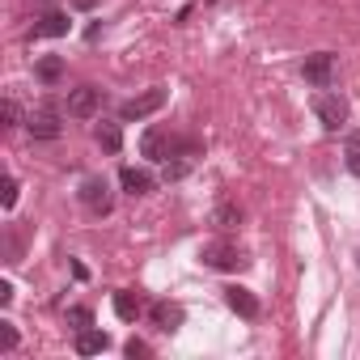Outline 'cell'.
<instances>
[{"label": "cell", "instance_id": "20", "mask_svg": "<svg viewBox=\"0 0 360 360\" xmlns=\"http://www.w3.org/2000/svg\"><path fill=\"white\" fill-rule=\"evenodd\" d=\"M68 322H72V326H94V314H89L85 305H72V309H68Z\"/></svg>", "mask_w": 360, "mask_h": 360}, {"label": "cell", "instance_id": "23", "mask_svg": "<svg viewBox=\"0 0 360 360\" xmlns=\"http://www.w3.org/2000/svg\"><path fill=\"white\" fill-rule=\"evenodd\" d=\"M13 301V284L9 280H0V305H9Z\"/></svg>", "mask_w": 360, "mask_h": 360}, {"label": "cell", "instance_id": "3", "mask_svg": "<svg viewBox=\"0 0 360 360\" xmlns=\"http://www.w3.org/2000/svg\"><path fill=\"white\" fill-rule=\"evenodd\" d=\"M314 115H318V123H322L326 131H339V127L347 123V102H343L339 94H318V98H314Z\"/></svg>", "mask_w": 360, "mask_h": 360}, {"label": "cell", "instance_id": "10", "mask_svg": "<svg viewBox=\"0 0 360 360\" xmlns=\"http://www.w3.org/2000/svg\"><path fill=\"white\" fill-rule=\"evenodd\" d=\"M225 301H229L233 314H242V318H259V297H255L250 288L233 284V288H225Z\"/></svg>", "mask_w": 360, "mask_h": 360}, {"label": "cell", "instance_id": "6", "mask_svg": "<svg viewBox=\"0 0 360 360\" xmlns=\"http://www.w3.org/2000/svg\"><path fill=\"white\" fill-rule=\"evenodd\" d=\"M26 127H30L34 140H56V136H60V110H56V106H39V110L26 119Z\"/></svg>", "mask_w": 360, "mask_h": 360}, {"label": "cell", "instance_id": "18", "mask_svg": "<svg viewBox=\"0 0 360 360\" xmlns=\"http://www.w3.org/2000/svg\"><path fill=\"white\" fill-rule=\"evenodd\" d=\"M13 347H18V326L0 322V352H13Z\"/></svg>", "mask_w": 360, "mask_h": 360}, {"label": "cell", "instance_id": "22", "mask_svg": "<svg viewBox=\"0 0 360 360\" xmlns=\"http://www.w3.org/2000/svg\"><path fill=\"white\" fill-rule=\"evenodd\" d=\"M127 356H131V360H136V356H148V343H144V339H131V343H127Z\"/></svg>", "mask_w": 360, "mask_h": 360}, {"label": "cell", "instance_id": "7", "mask_svg": "<svg viewBox=\"0 0 360 360\" xmlns=\"http://www.w3.org/2000/svg\"><path fill=\"white\" fill-rule=\"evenodd\" d=\"M140 153H144L148 161H165V157L174 153V136H169L165 127H148V131L140 136Z\"/></svg>", "mask_w": 360, "mask_h": 360}, {"label": "cell", "instance_id": "17", "mask_svg": "<svg viewBox=\"0 0 360 360\" xmlns=\"http://www.w3.org/2000/svg\"><path fill=\"white\" fill-rule=\"evenodd\" d=\"M98 144H102L106 153H119V148H123V131H119V123H98Z\"/></svg>", "mask_w": 360, "mask_h": 360}, {"label": "cell", "instance_id": "2", "mask_svg": "<svg viewBox=\"0 0 360 360\" xmlns=\"http://www.w3.org/2000/svg\"><path fill=\"white\" fill-rule=\"evenodd\" d=\"M161 106H165V89H144V94H136V98H127V102L119 106V123L148 119V115L161 110Z\"/></svg>", "mask_w": 360, "mask_h": 360}, {"label": "cell", "instance_id": "21", "mask_svg": "<svg viewBox=\"0 0 360 360\" xmlns=\"http://www.w3.org/2000/svg\"><path fill=\"white\" fill-rule=\"evenodd\" d=\"M0 115H5V127H13V123L22 119V110H18V102H13V98H5V106H0Z\"/></svg>", "mask_w": 360, "mask_h": 360}, {"label": "cell", "instance_id": "11", "mask_svg": "<svg viewBox=\"0 0 360 360\" xmlns=\"http://www.w3.org/2000/svg\"><path fill=\"white\" fill-rule=\"evenodd\" d=\"M110 347V339H106V330H94V326H81V335H77V356H102Z\"/></svg>", "mask_w": 360, "mask_h": 360}, {"label": "cell", "instance_id": "12", "mask_svg": "<svg viewBox=\"0 0 360 360\" xmlns=\"http://www.w3.org/2000/svg\"><path fill=\"white\" fill-rule=\"evenodd\" d=\"M148 314H153V322H157L161 330H178V326H183V318H187L183 305H169V301H157Z\"/></svg>", "mask_w": 360, "mask_h": 360}, {"label": "cell", "instance_id": "1", "mask_svg": "<svg viewBox=\"0 0 360 360\" xmlns=\"http://www.w3.org/2000/svg\"><path fill=\"white\" fill-rule=\"evenodd\" d=\"M200 259H204V267H212V271H242L250 259L238 250V246H229V242H208L204 250H200Z\"/></svg>", "mask_w": 360, "mask_h": 360}, {"label": "cell", "instance_id": "13", "mask_svg": "<svg viewBox=\"0 0 360 360\" xmlns=\"http://www.w3.org/2000/svg\"><path fill=\"white\" fill-rule=\"evenodd\" d=\"M72 30V22L64 18V13H47L39 26H34V39H64Z\"/></svg>", "mask_w": 360, "mask_h": 360}, {"label": "cell", "instance_id": "14", "mask_svg": "<svg viewBox=\"0 0 360 360\" xmlns=\"http://www.w3.org/2000/svg\"><path fill=\"white\" fill-rule=\"evenodd\" d=\"M115 314H119L123 322H136V318L144 314V301H140L136 292H115Z\"/></svg>", "mask_w": 360, "mask_h": 360}, {"label": "cell", "instance_id": "9", "mask_svg": "<svg viewBox=\"0 0 360 360\" xmlns=\"http://www.w3.org/2000/svg\"><path fill=\"white\" fill-rule=\"evenodd\" d=\"M119 183H123L127 195H148L157 178H153L148 169H140V165H123V169H119Z\"/></svg>", "mask_w": 360, "mask_h": 360}, {"label": "cell", "instance_id": "19", "mask_svg": "<svg viewBox=\"0 0 360 360\" xmlns=\"http://www.w3.org/2000/svg\"><path fill=\"white\" fill-rule=\"evenodd\" d=\"M0 204H5V208L18 204V178H5V183H0Z\"/></svg>", "mask_w": 360, "mask_h": 360}, {"label": "cell", "instance_id": "16", "mask_svg": "<svg viewBox=\"0 0 360 360\" xmlns=\"http://www.w3.org/2000/svg\"><path fill=\"white\" fill-rule=\"evenodd\" d=\"M212 225H217V229H238V225H242L238 204H217V208H212Z\"/></svg>", "mask_w": 360, "mask_h": 360}, {"label": "cell", "instance_id": "24", "mask_svg": "<svg viewBox=\"0 0 360 360\" xmlns=\"http://www.w3.org/2000/svg\"><path fill=\"white\" fill-rule=\"evenodd\" d=\"M72 5H77V9H94V0H72Z\"/></svg>", "mask_w": 360, "mask_h": 360}, {"label": "cell", "instance_id": "8", "mask_svg": "<svg viewBox=\"0 0 360 360\" xmlns=\"http://www.w3.org/2000/svg\"><path fill=\"white\" fill-rule=\"evenodd\" d=\"M98 102H102V94H98L94 85H81V89L68 94V106H64V110H68L72 119H89V115L98 110Z\"/></svg>", "mask_w": 360, "mask_h": 360}, {"label": "cell", "instance_id": "15", "mask_svg": "<svg viewBox=\"0 0 360 360\" xmlns=\"http://www.w3.org/2000/svg\"><path fill=\"white\" fill-rule=\"evenodd\" d=\"M34 77H39L43 85H56V81L64 77V60H60V56H43V60L34 64Z\"/></svg>", "mask_w": 360, "mask_h": 360}, {"label": "cell", "instance_id": "4", "mask_svg": "<svg viewBox=\"0 0 360 360\" xmlns=\"http://www.w3.org/2000/svg\"><path fill=\"white\" fill-rule=\"evenodd\" d=\"M81 204H85L94 217H106V212L115 208V200H110V187H106V178H85V183H81Z\"/></svg>", "mask_w": 360, "mask_h": 360}, {"label": "cell", "instance_id": "5", "mask_svg": "<svg viewBox=\"0 0 360 360\" xmlns=\"http://www.w3.org/2000/svg\"><path fill=\"white\" fill-rule=\"evenodd\" d=\"M301 77H305L309 85L326 89V85L335 81V56H330V51H318V56H309V60L301 64Z\"/></svg>", "mask_w": 360, "mask_h": 360}]
</instances>
